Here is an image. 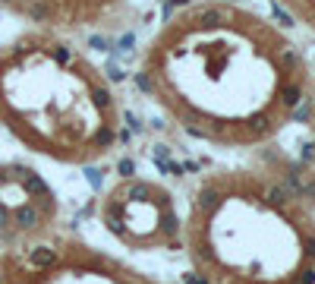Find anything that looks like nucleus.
I'll return each instance as SVG.
<instances>
[{
	"mask_svg": "<svg viewBox=\"0 0 315 284\" xmlns=\"http://www.w3.org/2000/svg\"><path fill=\"white\" fill-rule=\"evenodd\" d=\"M136 85L186 136L258 148L303 117L312 70L271 16L236 0H192L145 41Z\"/></svg>",
	"mask_w": 315,
	"mask_h": 284,
	"instance_id": "f257e3e1",
	"label": "nucleus"
},
{
	"mask_svg": "<svg viewBox=\"0 0 315 284\" xmlns=\"http://www.w3.org/2000/svg\"><path fill=\"white\" fill-rule=\"evenodd\" d=\"M312 189L300 174L221 167L189 193L186 284H315Z\"/></svg>",
	"mask_w": 315,
	"mask_h": 284,
	"instance_id": "f03ea898",
	"label": "nucleus"
},
{
	"mask_svg": "<svg viewBox=\"0 0 315 284\" xmlns=\"http://www.w3.org/2000/svg\"><path fill=\"white\" fill-rule=\"evenodd\" d=\"M110 79L57 32L29 29L0 45V123L66 164H95L123 139Z\"/></svg>",
	"mask_w": 315,
	"mask_h": 284,
	"instance_id": "7ed1b4c3",
	"label": "nucleus"
},
{
	"mask_svg": "<svg viewBox=\"0 0 315 284\" xmlns=\"http://www.w3.org/2000/svg\"><path fill=\"white\" fill-rule=\"evenodd\" d=\"M0 284H167L82 240H38L0 265Z\"/></svg>",
	"mask_w": 315,
	"mask_h": 284,
	"instance_id": "20e7f679",
	"label": "nucleus"
},
{
	"mask_svg": "<svg viewBox=\"0 0 315 284\" xmlns=\"http://www.w3.org/2000/svg\"><path fill=\"white\" fill-rule=\"evenodd\" d=\"M98 215L104 231L126 250H183V218L174 193L155 180L120 177L101 196Z\"/></svg>",
	"mask_w": 315,
	"mask_h": 284,
	"instance_id": "39448f33",
	"label": "nucleus"
},
{
	"mask_svg": "<svg viewBox=\"0 0 315 284\" xmlns=\"http://www.w3.org/2000/svg\"><path fill=\"white\" fill-rule=\"evenodd\" d=\"M7 13L41 32H110L136 19L139 0H0Z\"/></svg>",
	"mask_w": 315,
	"mask_h": 284,
	"instance_id": "423d86ee",
	"label": "nucleus"
},
{
	"mask_svg": "<svg viewBox=\"0 0 315 284\" xmlns=\"http://www.w3.org/2000/svg\"><path fill=\"white\" fill-rule=\"evenodd\" d=\"M296 26H303L306 32L315 35V0H274Z\"/></svg>",
	"mask_w": 315,
	"mask_h": 284,
	"instance_id": "0eeeda50",
	"label": "nucleus"
},
{
	"mask_svg": "<svg viewBox=\"0 0 315 284\" xmlns=\"http://www.w3.org/2000/svg\"><path fill=\"white\" fill-rule=\"evenodd\" d=\"M303 120L312 126V136H315V73H312V89H309V101H306V111H303Z\"/></svg>",
	"mask_w": 315,
	"mask_h": 284,
	"instance_id": "6e6552de",
	"label": "nucleus"
}]
</instances>
